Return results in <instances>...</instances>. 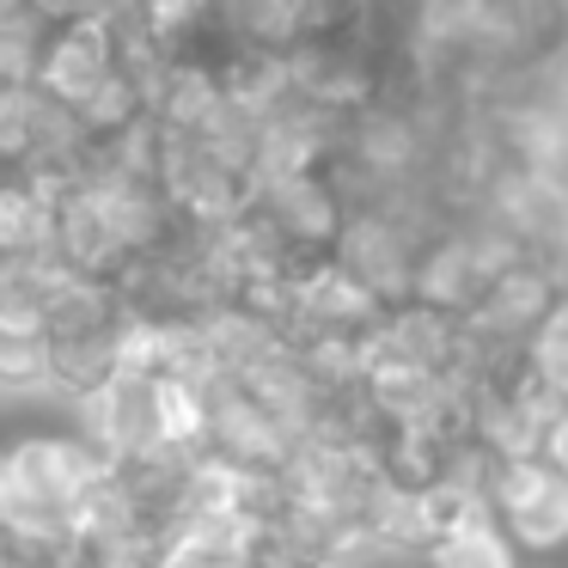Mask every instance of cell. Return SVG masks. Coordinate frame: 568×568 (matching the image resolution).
<instances>
[{
    "instance_id": "10",
    "label": "cell",
    "mask_w": 568,
    "mask_h": 568,
    "mask_svg": "<svg viewBox=\"0 0 568 568\" xmlns=\"http://www.w3.org/2000/svg\"><path fill=\"white\" fill-rule=\"evenodd\" d=\"M538 458L556 470V477H568V404L550 416V428H544V446H538Z\"/></svg>"
},
{
    "instance_id": "11",
    "label": "cell",
    "mask_w": 568,
    "mask_h": 568,
    "mask_svg": "<svg viewBox=\"0 0 568 568\" xmlns=\"http://www.w3.org/2000/svg\"><path fill=\"white\" fill-rule=\"evenodd\" d=\"M99 7H104V0H99ZM129 7H165V0H129Z\"/></svg>"
},
{
    "instance_id": "5",
    "label": "cell",
    "mask_w": 568,
    "mask_h": 568,
    "mask_svg": "<svg viewBox=\"0 0 568 568\" xmlns=\"http://www.w3.org/2000/svg\"><path fill=\"white\" fill-rule=\"evenodd\" d=\"M111 80H116V50H111V31H104L99 13L50 26L43 55H38V74H31V87H38L43 99L62 104L68 116H80Z\"/></svg>"
},
{
    "instance_id": "6",
    "label": "cell",
    "mask_w": 568,
    "mask_h": 568,
    "mask_svg": "<svg viewBox=\"0 0 568 568\" xmlns=\"http://www.w3.org/2000/svg\"><path fill=\"white\" fill-rule=\"evenodd\" d=\"M422 562L428 568H526V556L501 538V526L489 519V507H477V514L453 519L440 538H428Z\"/></svg>"
},
{
    "instance_id": "2",
    "label": "cell",
    "mask_w": 568,
    "mask_h": 568,
    "mask_svg": "<svg viewBox=\"0 0 568 568\" xmlns=\"http://www.w3.org/2000/svg\"><path fill=\"white\" fill-rule=\"evenodd\" d=\"M428 245L422 226H409L404 214H385V209H348L343 226H336L331 251L324 257L336 270H348L361 287H367L379 306H404L409 287H416V257Z\"/></svg>"
},
{
    "instance_id": "3",
    "label": "cell",
    "mask_w": 568,
    "mask_h": 568,
    "mask_svg": "<svg viewBox=\"0 0 568 568\" xmlns=\"http://www.w3.org/2000/svg\"><path fill=\"white\" fill-rule=\"evenodd\" d=\"M489 519L519 556H562L568 550V477L544 458L495 465L489 477Z\"/></svg>"
},
{
    "instance_id": "4",
    "label": "cell",
    "mask_w": 568,
    "mask_h": 568,
    "mask_svg": "<svg viewBox=\"0 0 568 568\" xmlns=\"http://www.w3.org/2000/svg\"><path fill=\"white\" fill-rule=\"evenodd\" d=\"M245 214L287 251V257H324L343 226V196L324 172H282V178H263L251 184Z\"/></svg>"
},
{
    "instance_id": "9",
    "label": "cell",
    "mask_w": 568,
    "mask_h": 568,
    "mask_svg": "<svg viewBox=\"0 0 568 568\" xmlns=\"http://www.w3.org/2000/svg\"><path fill=\"white\" fill-rule=\"evenodd\" d=\"M43 38H50V19L31 0H0V87H31Z\"/></svg>"
},
{
    "instance_id": "7",
    "label": "cell",
    "mask_w": 568,
    "mask_h": 568,
    "mask_svg": "<svg viewBox=\"0 0 568 568\" xmlns=\"http://www.w3.org/2000/svg\"><path fill=\"white\" fill-rule=\"evenodd\" d=\"M0 404L31 409V404H62L55 397V367L50 343L31 331H0Z\"/></svg>"
},
{
    "instance_id": "1",
    "label": "cell",
    "mask_w": 568,
    "mask_h": 568,
    "mask_svg": "<svg viewBox=\"0 0 568 568\" xmlns=\"http://www.w3.org/2000/svg\"><path fill=\"white\" fill-rule=\"evenodd\" d=\"M68 422H74L68 434H80L111 470L153 465V458H190L165 434V379L135 367H111L99 385H87L68 404Z\"/></svg>"
},
{
    "instance_id": "8",
    "label": "cell",
    "mask_w": 568,
    "mask_h": 568,
    "mask_svg": "<svg viewBox=\"0 0 568 568\" xmlns=\"http://www.w3.org/2000/svg\"><path fill=\"white\" fill-rule=\"evenodd\" d=\"M519 373L531 385H544L556 404H568V294H556L550 312L531 324L526 348H519Z\"/></svg>"
}]
</instances>
